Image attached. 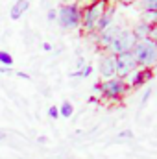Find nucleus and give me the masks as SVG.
<instances>
[{"mask_svg":"<svg viewBox=\"0 0 157 159\" xmlns=\"http://www.w3.org/2000/svg\"><path fill=\"white\" fill-rule=\"evenodd\" d=\"M37 141H39L41 144H46V143H48V139H46V137H39Z\"/></svg>","mask_w":157,"mask_h":159,"instance_id":"393cba45","label":"nucleus"},{"mask_svg":"<svg viewBox=\"0 0 157 159\" xmlns=\"http://www.w3.org/2000/svg\"><path fill=\"white\" fill-rule=\"evenodd\" d=\"M115 70H117L115 56H113V54H109V52L102 54V56H100V59H98V72H100V76H102L104 80L113 78V76H115Z\"/></svg>","mask_w":157,"mask_h":159,"instance_id":"1a4fd4ad","label":"nucleus"},{"mask_svg":"<svg viewBox=\"0 0 157 159\" xmlns=\"http://www.w3.org/2000/svg\"><path fill=\"white\" fill-rule=\"evenodd\" d=\"M137 7L141 11H157V0H137Z\"/></svg>","mask_w":157,"mask_h":159,"instance_id":"4468645a","label":"nucleus"},{"mask_svg":"<svg viewBox=\"0 0 157 159\" xmlns=\"http://www.w3.org/2000/svg\"><path fill=\"white\" fill-rule=\"evenodd\" d=\"M89 102H91V104H96V102H98V98H96V96H91V98H89Z\"/></svg>","mask_w":157,"mask_h":159,"instance_id":"a878e982","label":"nucleus"},{"mask_svg":"<svg viewBox=\"0 0 157 159\" xmlns=\"http://www.w3.org/2000/svg\"><path fill=\"white\" fill-rule=\"evenodd\" d=\"M139 69H154L157 63V43L154 39H141L131 48Z\"/></svg>","mask_w":157,"mask_h":159,"instance_id":"f257e3e1","label":"nucleus"},{"mask_svg":"<svg viewBox=\"0 0 157 159\" xmlns=\"http://www.w3.org/2000/svg\"><path fill=\"white\" fill-rule=\"evenodd\" d=\"M0 65L11 69V65H13V56H11L7 50H0Z\"/></svg>","mask_w":157,"mask_h":159,"instance_id":"f3484780","label":"nucleus"},{"mask_svg":"<svg viewBox=\"0 0 157 159\" xmlns=\"http://www.w3.org/2000/svg\"><path fill=\"white\" fill-rule=\"evenodd\" d=\"M15 74H17L19 78H22V80H32V78H30V74H26V72H22V70H17Z\"/></svg>","mask_w":157,"mask_h":159,"instance_id":"5701e85b","label":"nucleus"},{"mask_svg":"<svg viewBox=\"0 0 157 159\" xmlns=\"http://www.w3.org/2000/svg\"><path fill=\"white\" fill-rule=\"evenodd\" d=\"M118 2H122V4H133V2H137V0H118Z\"/></svg>","mask_w":157,"mask_h":159,"instance_id":"bb28decb","label":"nucleus"},{"mask_svg":"<svg viewBox=\"0 0 157 159\" xmlns=\"http://www.w3.org/2000/svg\"><path fill=\"white\" fill-rule=\"evenodd\" d=\"M150 80H154V69H137L133 74H129L124 81L128 83L129 89H141L142 85L150 83Z\"/></svg>","mask_w":157,"mask_h":159,"instance_id":"0eeeda50","label":"nucleus"},{"mask_svg":"<svg viewBox=\"0 0 157 159\" xmlns=\"http://www.w3.org/2000/svg\"><path fill=\"white\" fill-rule=\"evenodd\" d=\"M92 91L94 93H100V96L105 98V100L117 102V100L124 98L128 94L129 87H128V83L124 80L113 76V78H107V80H104V81H100V83H94L92 85Z\"/></svg>","mask_w":157,"mask_h":159,"instance_id":"f03ea898","label":"nucleus"},{"mask_svg":"<svg viewBox=\"0 0 157 159\" xmlns=\"http://www.w3.org/2000/svg\"><path fill=\"white\" fill-rule=\"evenodd\" d=\"M43 50H44V52H52L54 48H52V44H50V43H43Z\"/></svg>","mask_w":157,"mask_h":159,"instance_id":"b1692460","label":"nucleus"},{"mask_svg":"<svg viewBox=\"0 0 157 159\" xmlns=\"http://www.w3.org/2000/svg\"><path fill=\"white\" fill-rule=\"evenodd\" d=\"M30 7V2L28 0H17L11 7H9V19L11 20H19Z\"/></svg>","mask_w":157,"mask_h":159,"instance_id":"f8f14e48","label":"nucleus"},{"mask_svg":"<svg viewBox=\"0 0 157 159\" xmlns=\"http://www.w3.org/2000/svg\"><path fill=\"white\" fill-rule=\"evenodd\" d=\"M141 20L146 22V24H150V26H155L157 24V11H142Z\"/></svg>","mask_w":157,"mask_h":159,"instance_id":"dca6fc26","label":"nucleus"},{"mask_svg":"<svg viewBox=\"0 0 157 159\" xmlns=\"http://www.w3.org/2000/svg\"><path fill=\"white\" fill-rule=\"evenodd\" d=\"M57 109H59V117L70 119V117L74 115V106H72V104H70L69 100H65V102H63V104H61V106H59Z\"/></svg>","mask_w":157,"mask_h":159,"instance_id":"ddd939ff","label":"nucleus"},{"mask_svg":"<svg viewBox=\"0 0 157 159\" xmlns=\"http://www.w3.org/2000/svg\"><path fill=\"white\" fill-rule=\"evenodd\" d=\"M46 19H48V22H54V20L57 19V9H54V7H50V9L46 11Z\"/></svg>","mask_w":157,"mask_h":159,"instance_id":"aec40b11","label":"nucleus"},{"mask_svg":"<svg viewBox=\"0 0 157 159\" xmlns=\"http://www.w3.org/2000/svg\"><path fill=\"white\" fill-rule=\"evenodd\" d=\"M48 117H50V119H57V117H59L57 106H50V107H48Z\"/></svg>","mask_w":157,"mask_h":159,"instance_id":"412c9836","label":"nucleus"},{"mask_svg":"<svg viewBox=\"0 0 157 159\" xmlns=\"http://www.w3.org/2000/svg\"><path fill=\"white\" fill-rule=\"evenodd\" d=\"M57 24L63 30H76L81 24V6L78 2H70V4H63L57 9Z\"/></svg>","mask_w":157,"mask_h":159,"instance_id":"7ed1b4c3","label":"nucleus"},{"mask_svg":"<svg viewBox=\"0 0 157 159\" xmlns=\"http://www.w3.org/2000/svg\"><path fill=\"white\" fill-rule=\"evenodd\" d=\"M105 7H107V4H104L100 0H92L91 4L81 7V24H79V28H83L87 34H94V24H96V20L100 19V15L104 13Z\"/></svg>","mask_w":157,"mask_h":159,"instance_id":"20e7f679","label":"nucleus"},{"mask_svg":"<svg viewBox=\"0 0 157 159\" xmlns=\"http://www.w3.org/2000/svg\"><path fill=\"white\" fill-rule=\"evenodd\" d=\"M131 34H133V37L137 41H141V39H154L155 41V26H150V24L139 20V22L133 26Z\"/></svg>","mask_w":157,"mask_h":159,"instance_id":"9b49d317","label":"nucleus"},{"mask_svg":"<svg viewBox=\"0 0 157 159\" xmlns=\"http://www.w3.org/2000/svg\"><path fill=\"white\" fill-rule=\"evenodd\" d=\"M115 13H117V7L107 4V7L104 9V13L100 15V19H98L96 24H94V34H100V32L111 28V26L115 24Z\"/></svg>","mask_w":157,"mask_h":159,"instance_id":"9d476101","label":"nucleus"},{"mask_svg":"<svg viewBox=\"0 0 157 159\" xmlns=\"http://www.w3.org/2000/svg\"><path fill=\"white\" fill-rule=\"evenodd\" d=\"M85 65H87V63H85V59H83L81 56H78V63H76V69L79 70V69H83Z\"/></svg>","mask_w":157,"mask_h":159,"instance_id":"4be33fe9","label":"nucleus"},{"mask_svg":"<svg viewBox=\"0 0 157 159\" xmlns=\"http://www.w3.org/2000/svg\"><path fill=\"white\" fill-rule=\"evenodd\" d=\"M92 72H94L92 65H85L83 69H79V70H74V72H70V78H89V76H91Z\"/></svg>","mask_w":157,"mask_h":159,"instance_id":"2eb2a0df","label":"nucleus"},{"mask_svg":"<svg viewBox=\"0 0 157 159\" xmlns=\"http://www.w3.org/2000/svg\"><path fill=\"white\" fill-rule=\"evenodd\" d=\"M120 30H122V26L113 24L111 28H107V30H104V32H100V34H89V35L96 41V44H98L102 50H107V48L111 46V43L117 39V35L120 34Z\"/></svg>","mask_w":157,"mask_h":159,"instance_id":"6e6552de","label":"nucleus"},{"mask_svg":"<svg viewBox=\"0 0 157 159\" xmlns=\"http://www.w3.org/2000/svg\"><path fill=\"white\" fill-rule=\"evenodd\" d=\"M117 139L118 141H129V139H133V131L131 129H122V131L117 133Z\"/></svg>","mask_w":157,"mask_h":159,"instance_id":"a211bd4d","label":"nucleus"},{"mask_svg":"<svg viewBox=\"0 0 157 159\" xmlns=\"http://www.w3.org/2000/svg\"><path fill=\"white\" fill-rule=\"evenodd\" d=\"M152 94H154V89H152V87H148V89L144 91V96L141 98V107H144V106L148 104V100L152 98Z\"/></svg>","mask_w":157,"mask_h":159,"instance_id":"6ab92c4d","label":"nucleus"},{"mask_svg":"<svg viewBox=\"0 0 157 159\" xmlns=\"http://www.w3.org/2000/svg\"><path fill=\"white\" fill-rule=\"evenodd\" d=\"M137 43V39L133 37V34H131V30H128V28H122L120 30V34L117 35V39L111 43V46L107 48V52L109 54H113V56H120V54H124V52H131V48H133V44Z\"/></svg>","mask_w":157,"mask_h":159,"instance_id":"39448f33","label":"nucleus"},{"mask_svg":"<svg viewBox=\"0 0 157 159\" xmlns=\"http://www.w3.org/2000/svg\"><path fill=\"white\" fill-rule=\"evenodd\" d=\"M115 63H117V70H115V76L120 80H126L129 74H133L139 67H137V61L133 57L131 52H124L120 56H115Z\"/></svg>","mask_w":157,"mask_h":159,"instance_id":"423d86ee","label":"nucleus"}]
</instances>
